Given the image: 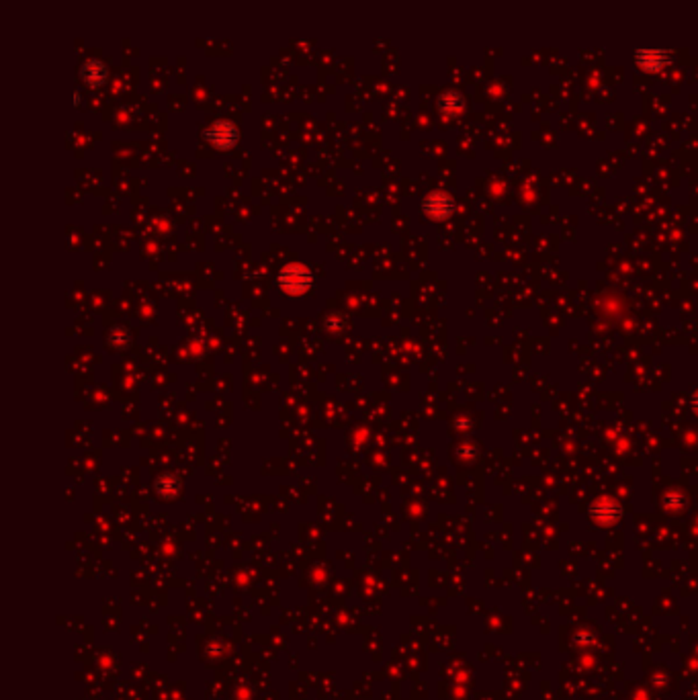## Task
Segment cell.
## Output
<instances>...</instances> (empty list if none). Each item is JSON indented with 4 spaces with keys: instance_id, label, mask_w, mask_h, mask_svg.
Returning <instances> with one entry per match:
<instances>
[{
    "instance_id": "6da1fadb",
    "label": "cell",
    "mask_w": 698,
    "mask_h": 700,
    "mask_svg": "<svg viewBox=\"0 0 698 700\" xmlns=\"http://www.w3.org/2000/svg\"><path fill=\"white\" fill-rule=\"evenodd\" d=\"M281 287L289 293H303L311 285V275L305 266L301 264H291L281 273Z\"/></svg>"
},
{
    "instance_id": "7a4b0ae2",
    "label": "cell",
    "mask_w": 698,
    "mask_h": 700,
    "mask_svg": "<svg viewBox=\"0 0 698 700\" xmlns=\"http://www.w3.org/2000/svg\"><path fill=\"white\" fill-rule=\"evenodd\" d=\"M209 139L217 146V148H222V150H226V148H232L233 144H235V139H237V131H235V127H233L232 123H228V121H220V123H215L213 127H211V131H209Z\"/></svg>"
},
{
    "instance_id": "3957f363",
    "label": "cell",
    "mask_w": 698,
    "mask_h": 700,
    "mask_svg": "<svg viewBox=\"0 0 698 700\" xmlns=\"http://www.w3.org/2000/svg\"><path fill=\"white\" fill-rule=\"evenodd\" d=\"M105 74H107V70H105V66H103L101 61H88V64L84 66V70H82V76H84L86 82L93 84V86L103 84Z\"/></svg>"
}]
</instances>
